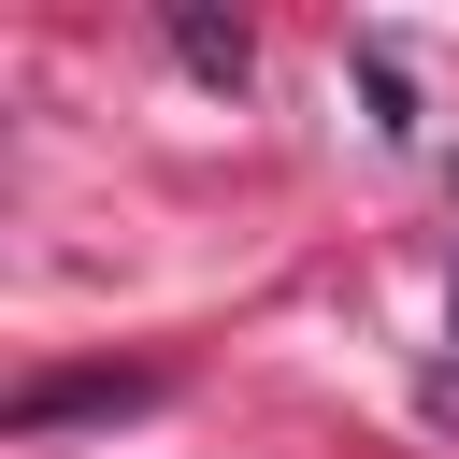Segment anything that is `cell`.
Listing matches in <instances>:
<instances>
[{
    "instance_id": "6da1fadb",
    "label": "cell",
    "mask_w": 459,
    "mask_h": 459,
    "mask_svg": "<svg viewBox=\"0 0 459 459\" xmlns=\"http://www.w3.org/2000/svg\"><path fill=\"white\" fill-rule=\"evenodd\" d=\"M172 373H143V359H100V373H29L14 387V430H72V416H143Z\"/></svg>"
},
{
    "instance_id": "7a4b0ae2",
    "label": "cell",
    "mask_w": 459,
    "mask_h": 459,
    "mask_svg": "<svg viewBox=\"0 0 459 459\" xmlns=\"http://www.w3.org/2000/svg\"><path fill=\"white\" fill-rule=\"evenodd\" d=\"M172 57H186L201 86H244V72H258V43H244V14H201V0H172Z\"/></svg>"
}]
</instances>
